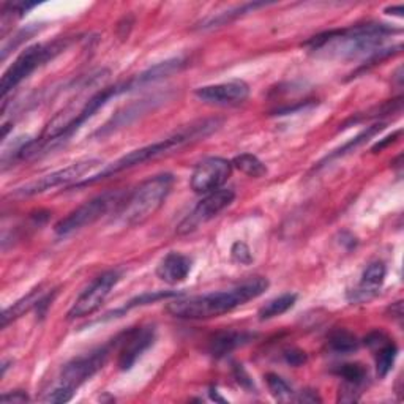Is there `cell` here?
I'll return each mask as SVG.
<instances>
[{
  "label": "cell",
  "mask_w": 404,
  "mask_h": 404,
  "mask_svg": "<svg viewBox=\"0 0 404 404\" xmlns=\"http://www.w3.org/2000/svg\"><path fill=\"white\" fill-rule=\"evenodd\" d=\"M0 401L5 403V404H11V403H25L29 401V395L22 392V390H16V392H10V393H5L2 395V398Z\"/></svg>",
  "instance_id": "34"
},
{
  "label": "cell",
  "mask_w": 404,
  "mask_h": 404,
  "mask_svg": "<svg viewBox=\"0 0 404 404\" xmlns=\"http://www.w3.org/2000/svg\"><path fill=\"white\" fill-rule=\"evenodd\" d=\"M360 389L358 386H354V384L349 382H343V386L339 387V393H338V401L341 403H354L358 398H360Z\"/></svg>",
  "instance_id": "29"
},
{
  "label": "cell",
  "mask_w": 404,
  "mask_h": 404,
  "mask_svg": "<svg viewBox=\"0 0 404 404\" xmlns=\"http://www.w3.org/2000/svg\"><path fill=\"white\" fill-rule=\"evenodd\" d=\"M358 346H360V341L349 330L338 329L332 332L329 337V348L337 354H352L358 349Z\"/></svg>",
  "instance_id": "21"
},
{
  "label": "cell",
  "mask_w": 404,
  "mask_h": 404,
  "mask_svg": "<svg viewBox=\"0 0 404 404\" xmlns=\"http://www.w3.org/2000/svg\"><path fill=\"white\" fill-rule=\"evenodd\" d=\"M386 273H387V268L384 262L381 261L371 262V264L365 268L360 283H358L356 289H352L348 294L349 302L365 304V302H370V300H373L381 291L384 280H386Z\"/></svg>",
  "instance_id": "14"
},
{
  "label": "cell",
  "mask_w": 404,
  "mask_h": 404,
  "mask_svg": "<svg viewBox=\"0 0 404 404\" xmlns=\"http://www.w3.org/2000/svg\"><path fill=\"white\" fill-rule=\"evenodd\" d=\"M396 356H398V348H396L393 339H389L387 343H384L379 348L374 349L377 376L386 377L390 371H392Z\"/></svg>",
  "instance_id": "19"
},
{
  "label": "cell",
  "mask_w": 404,
  "mask_h": 404,
  "mask_svg": "<svg viewBox=\"0 0 404 404\" xmlns=\"http://www.w3.org/2000/svg\"><path fill=\"white\" fill-rule=\"evenodd\" d=\"M117 341L120 348L119 368L122 371H128L155 341V329L153 327H136V329H131L120 335Z\"/></svg>",
  "instance_id": "12"
},
{
  "label": "cell",
  "mask_w": 404,
  "mask_h": 404,
  "mask_svg": "<svg viewBox=\"0 0 404 404\" xmlns=\"http://www.w3.org/2000/svg\"><path fill=\"white\" fill-rule=\"evenodd\" d=\"M41 296H43V292L40 289H35V291H32L29 296H25L21 300H18V302L13 306L6 308L2 314V327H6L11 322V320L18 319L19 316H22L25 311H29L30 308L37 306L38 300L41 299Z\"/></svg>",
  "instance_id": "22"
},
{
  "label": "cell",
  "mask_w": 404,
  "mask_h": 404,
  "mask_svg": "<svg viewBox=\"0 0 404 404\" xmlns=\"http://www.w3.org/2000/svg\"><path fill=\"white\" fill-rule=\"evenodd\" d=\"M230 254H233V259L235 262H239V264H252L253 261V256L252 252H249V248L247 243L243 242H235L233 245V249H230Z\"/></svg>",
  "instance_id": "28"
},
{
  "label": "cell",
  "mask_w": 404,
  "mask_h": 404,
  "mask_svg": "<svg viewBox=\"0 0 404 404\" xmlns=\"http://www.w3.org/2000/svg\"><path fill=\"white\" fill-rule=\"evenodd\" d=\"M172 183H174V177L171 174H159L141 183L120 205L119 215L122 221L130 226H136L149 220L162 209L166 197L171 193Z\"/></svg>",
  "instance_id": "4"
},
{
  "label": "cell",
  "mask_w": 404,
  "mask_h": 404,
  "mask_svg": "<svg viewBox=\"0 0 404 404\" xmlns=\"http://www.w3.org/2000/svg\"><path fill=\"white\" fill-rule=\"evenodd\" d=\"M101 164L100 159H82V162L73 163L67 166V168L59 169L56 172H51V174L44 176L41 178H38L35 182H30L24 187L18 188L15 193L19 196H35V195H41L44 191L54 190L57 187H63V185L78 182L79 178L84 177L87 172L93 171L95 168H98Z\"/></svg>",
  "instance_id": "7"
},
{
  "label": "cell",
  "mask_w": 404,
  "mask_h": 404,
  "mask_svg": "<svg viewBox=\"0 0 404 404\" xmlns=\"http://www.w3.org/2000/svg\"><path fill=\"white\" fill-rule=\"evenodd\" d=\"M267 287H268L267 278L256 277L228 291L177 299L174 302H169L168 306H166V310H168V313L172 314V316L178 319H190V320L211 319L223 316V314L248 304L249 300L258 299L267 291Z\"/></svg>",
  "instance_id": "2"
},
{
  "label": "cell",
  "mask_w": 404,
  "mask_h": 404,
  "mask_svg": "<svg viewBox=\"0 0 404 404\" xmlns=\"http://www.w3.org/2000/svg\"><path fill=\"white\" fill-rule=\"evenodd\" d=\"M209 393H210V396H211V400H215V401H221V403H224V400L221 398V396H220V395H218V393H216V390H214V389H211V390H210V392H209Z\"/></svg>",
  "instance_id": "39"
},
{
  "label": "cell",
  "mask_w": 404,
  "mask_h": 404,
  "mask_svg": "<svg viewBox=\"0 0 404 404\" xmlns=\"http://www.w3.org/2000/svg\"><path fill=\"white\" fill-rule=\"evenodd\" d=\"M297 302V296L296 294H283L277 299H272L271 302H267L264 306L261 308L258 316L261 320H267V319H273L277 316H281L286 311H289L291 308L296 305Z\"/></svg>",
  "instance_id": "20"
},
{
  "label": "cell",
  "mask_w": 404,
  "mask_h": 404,
  "mask_svg": "<svg viewBox=\"0 0 404 404\" xmlns=\"http://www.w3.org/2000/svg\"><path fill=\"white\" fill-rule=\"evenodd\" d=\"M400 134H401V131H400V130H398V131H395L393 134H390V136H387L386 139H382V141H381V143H377V144H376V145H374V147H373V149H371V150H373L374 153H377V150H379V152H381V150H384V149H386V147H387V145H390V144H393V143H395V141H396V139H398V138H400Z\"/></svg>",
  "instance_id": "35"
},
{
  "label": "cell",
  "mask_w": 404,
  "mask_h": 404,
  "mask_svg": "<svg viewBox=\"0 0 404 404\" xmlns=\"http://www.w3.org/2000/svg\"><path fill=\"white\" fill-rule=\"evenodd\" d=\"M221 124L223 122L220 119H205V120L195 122V124L181 128V130L176 131L172 136H168L166 139L158 141V143H153L150 145L141 147V149L138 150L126 153L125 157L119 158L117 162H114L111 166H107V168L103 172H100L98 176L87 178V181L81 182L79 185H89V183L105 181V178L119 174V172L122 171L136 168V166L153 162V159H157V158L171 155V153L183 149L185 145L195 144L197 143V141H204L205 138L210 136L211 133H215L218 128L221 126Z\"/></svg>",
  "instance_id": "3"
},
{
  "label": "cell",
  "mask_w": 404,
  "mask_h": 404,
  "mask_svg": "<svg viewBox=\"0 0 404 404\" xmlns=\"http://www.w3.org/2000/svg\"><path fill=\"white\" fill-rule=\"evenodd\" d=\"M389 339H390V338H389L384 332H381V330H374V332H371L370 335L365 337L363 343H365V346H368L370 349H373V351H374V349L379 348V346H382L384 343H387Z\"/></svg>",
  "instance_id": "31"
},
{
  "label": "cell",
  "mask_w": 404,
  "mask_h": 404,
  "mask_svg": "<svg viewBox=\"0 0 404 404\" xmlns=\"http://www.w3.org/2000/svg\"><path fill=\"white\" fill-rule=\"evenodd\" d=\"M337 373L343 377L344 382L354 384L358 387H362L368 379V371L360 363H344L337 370Z\"/></svg>",
  "instance_id": "25"
},
{
  "label": "cell",
  "mask_w": 404,
  "mask_h": 404,
  "mask_svg": "<svg viewBox=\"0 0 404 404\" xmlns=\"http://www.w3.org/2000/svg\"><path fill=\"white\" fill-rule=\"evenodd\" d=\"M235 200V193L230 188H220L216 191H211L204 200L196 205L190 215H187L177 226L178 235H187L196 230L201 224L210 221L215 218L220 211H223Z\"/></svg>",
  "instance_id": "10"
},
{
  "label": "cell",
  "mask_w": 404,
  "mask_h": 404,
  "mask_svg": "<svg viewBox=\"0 0 404 404\" xmlns=\"http://www.w3.org/2000/svg\"><path fill=\"white\" fill-rule=\"evenodd\" d=\"M299 401H304V403H316V401H320V398H319L316 392H313V390H305V392L300 393Z\"/></svg>",
  "instance_id": "37"
},
{
  "label": "cell",
  "mask_w": 404,
  "mask_h": 404,
  "mask_svg": "<svg viewBox=\"0 0 404 404\" xmlns=\"http://www.w3.org/2000/svg\"><path fill=\"white\" fill-rule=\"evenodd\" d=\"M285 360L287 365H291V367H302L304 363H306L308 360V357L304 351H300V349H296V348H292V349H287L285 351Z\"/></svg>",
  "instance_id": "30"
},
{
  "label": "cell",
  "mask_w": 404,
  "mask_h": 404,
  "mask_svg": "<svg viewBox=\"0 0 404 404\" xmlns=\"http://www.w3.org/2000/svg\"><path fill=\"white\" fill-rule=\"evenodd\" d=\"M72 40L70 38H59V40L48 41V43H38L34 46L27 48L18 56V59L11 63L8 70L4 73L2 82H0V92H2V98L5 100L13 89H16L24 79L43 67L44 63L56 59L57 56L63 53Z\"/></svg>",
  "instance_id": "5"
},
{
  "label": "cell",
  "mask_w": 404,
  "mask_h": 404,
  "mask_svg": "<svg viewBox=\"0 0 404 404\" xmlns=\"http://www.w3.org/2000/svg\"><path fill=\"white\" fill-rule=\"evenodd\" d=\"M256 338L254 333L249 332H237V330H226L215 333L209 341V352L214 357H224L229 352L235 351L237 348L248 344Z\"/></svg>",
  "instance_id": "16"
},
{
  "label": "cell",
  "mask_w": 404,
  "mask_h": 404,
  "mask_svg": "<svg viewBox=\"0 0 404 404\" xmlns=\"http://www.w3.org/2000/svg\"><path fill=\"white\" fill-rule=\"evenodd\" d=\"M73 392H70V390H65L62 387H56L53 392L48 395L46 401L49 403H67L73 398Z\"/></svg>",
  "instance_id": "33"
},
{
  "label": "cell",
  "mask_w": 404,
  "mask_h": 404,
  "mask_svg": "<svg viewBox=\"0 0 404 404\" xmlns=\"http://www.w3.org/2000/svg\"><path fill=\"white\" fill-rule=\"evenodd\" d=\"M177 294L176 292H164V291H157V292H149V294H143V296H139L136 299H133L128 302L122 310L115 311L114 314H119V313H124L126 310H131V308H136V306H143V305H149V304H155L158 300H164V299H171V297H176Z\"/></svg>",
  "instance_id": "27"
},
{
  "label": "cell",
  "mask_w": 404,
  "mask_h": 404,
  "mask_svg": "<svg viewBox=\"0 0 404 404\" xmlns=\"http://www.w3.org/2000/svg\"><path fill=\"white\" fill-rule=\"evenodd\" d=\"M183 67V60L182 59H172V60H166L158 63V65L152 67L149 70H145L144 73L138 74L136 78L130 79L131 82V87L133 89H138L141 86H145V84H150V82H157L163 78H168L172 73L178 72Z\"/></svg>",
  "instance_id": "17"
},
{
  "label": "cell",
  "mask_w": 404,
  "mask_h": 404,
  "mask_svg": "<svg viewBox=\"0 0 404 404\" xmlns=\"http://www.w3.org/2000/svg\"><path fill=\"white\" fill-rule=\"evenodd\" d=\"M234 376H235L237 382L240 384V387H243L245 390H254L253 379L249 377V374L247 373L245 368H243L242 365H239V363L234 365Z\"/></svg>",
  "instance_id": "32"
},
{
  "label": "cell",
  "mask_w": 404,
  "mask_h": 404,
  "mask_svg": "<svg viewBox=\"0 0 404 404\" xmlns=\"http://www.w3.org/2000/svg\"><path fill=\"white\" fill-rule=\"evenodd\" d=\"M267 5H268V4H266V2L243 4V5H240V6H235V8L229 10V11L220 13V15H218V16L205 19V21H204L202 25H201V29H214V27H221V25H228V24H230L233 21H235V19H239V18H242V16L248 15V13H253L254 10L262 8V6H267Z\"/></svg>",
  "instance_id": "18"
},
{
  "label": "cell",
  "mask_w": 404,
  "mask_h": 404,
  "mask_svg": "<svg viewBox=\"0 0 404 404\" xmlns=\"http://www.w3.org/2000/svg\"><path fill=\"white\" fill-rule=\"evenodd\" d=\"M266 382H267V387H268V390H271V393L275 400L289 401L292 398L294 390L281 376L275 374V373H268L266 376Z\"/></svg>",
  "instance_id": "26"
},
{
  "label": "cell",
  "mask_w": 404,
  "mask_h": 404,
  "mask_svg": "<svg viewBox=\"0 0 404 404\" xmlns=\"http://www.w3.org/2000/svg\"><path fill=\"white\" fill-rule=\"evenodd\" d=\"M386 11L389 13V15H396V16H401V13H404L401 5H398V6H392V8H387Z\"/></svg>",
  "instance_id": "38"
},
{
  "label": "cell",
  "mask_w": 404,
  "mask_h": 404,
  "mask_svg": "<svg viewBox=\"0 0 404 404\" xmlns=\"http://www.w3.org/2000/svg\"><path fill=\"white\" fill-rule=\"evenodd\" d=\"M125 197L124 191H106V193L93 197V200L79 205L78 209L70 211L65 218H62L56 224V233L59 235H68L74 230L91 226V224L105 216L109 210H112L114 207L120 209Z\"/></svg>",
  "instance_id": "6"
},
{
  "label": "cell",
  "mask_w": 404,
  "mask_h": 404,
  "mask_svg": "<svg viewBox=\"0 0 404 404\" xmlns=\"http://www.w3.org/2000/svg\"><path fill=\"white\" fill-rule=\"evenodd\" d=\"M389 313L392 314L390 318H393V319H398L401 320L403 319V302L400 300V302H395L389 306Z\"/></svg>",
  "instance_id": "36"
},
{
  "label": "cell",
  "mask_w": 404,
  "mask_h": 404,
  "mask_svg": "<svg viewBox=\"0 0 404 404\" xmlns=\"http://www.w3.org/2000/svg\"><path fill=\"white\" fill-rule=\"evenodd\" d=\"M119 280L120 275L117 271H109L101 273L100 277L95 278L92 281V285L89 286L78 299H76V302L68 311V319L87 318L95 311H98L101 305L105 304V300L107 299L109 294H111V291L115 287V285L119 283Z\"/></svg>",
  "instance_id": "9"
},
{
  "label": "cell",
  "mask_w": 404,
  "mask_h": 404,
  "mask_svg": "<svg viewBox=\"0 0 404 404\" xmlns=\"http://www.w3.org/2000/svg\"><path fill=\"white\" fill-rule=\"evenodd\" d=\"M400 29L390 27L387 24H362L352 25L349 29L332 30L313 37L305 46L314 54H324L330 59H358V57H373L379 53L386 38L400 34Z\"/></svg>",
  "instance_id": "1"
},
{
  "label": "cell",
  "mask_w": 404,
  "mask_h": 404,
  "mask_svg": "<svg viewBox=\"0 0 404 404\" xmlns=\"http://www.w3.org/2000/svg\"><path fill=\"white\" fill-rule=\"evenodd\" d=\"M195 95L207 105L215 106H234L240 105L249 97V86L245 81H229L221 84L204 86L196 89Z\"/></svg>",
  "instance_id": "13"
},
{
  "label": "cell",
  "mask_w": 404,
  "mask_h": 404,
  "mask_svg": "<svg viewBox=\"0 0 404 404\" xmlns=\"http://www.w3.org/2000/svg\"><path fill=\"white\" fill-rule=\"evenodd\" d=\"M109 356V348H100L97 351L91 352V354L81 356L73 358L72 362H68L65 367L62 368V373L59 377V386L70 392H76L82 384L87 382L92 376H95L103 368V365L106 363Z\"/></svg>",
  "instance_id": "8"
},
{
  "label": "cell",
  "mask_w": 404,
  "mask_h": 404,
  "mask_svg": "<svg viewBox=\"0 0 404 404\" xmlns=\"http://www.w3.org/2000/svg\"><path fill=\"white\" fill-rule=\"evenodd\" d=\"M230 163H233V168H237L249 177L258 178L267 174L266 164L262 163L258 157L252 155V153H242V155L235 157Z\"/></svg>",
  "instance_id": "24"
},
{
  "label": "cell",
  "mask_w": 404,
  "mask_h": 404,
  "mask_svg": "<svg viewBox=\"0 0 404 404\" xmlns=\"http://www.w3.org/2000/svg\"><path fill=\"white\" fill-rule=\"evenodd\" d=\"M193 262L188 256L172 252L166 254L157 267L158 278L168 285H178L188 278Z\"/></svg>",
  "instance_id": "15"
},
{
  "label": "cell",
  "mask_w": 404,
  "mask_h": 404,
  "mask_svg": "<svg viewBox=\"0 0 404 404\" xmlns=\"http://www.w3.org/2000/svg\"><path fill=\"white\" fill-rule=\"evenodd\" d=\"M384 124H376V125H373V126H368L367 130L365 131H362L360 134H358V136H356L354 139L352 141H349V143H346L343 147H339L338 150H335L332 153V155H329L327 157L324 162H320L319 164H324L325 162H330V159H333V158H338V157H343V155H346V153H349V152H354L357 147H360L362 144H365L367 143V141H370L371 138H374L377 133H381L382 130H384Z\"/></svg>",
  "instance_id": "23"
},
{
  "label": "cell",
  "mask_w": 404,
  "mask_h": 404,
  "mask_svg": "<svg viewBox=\"0 0 404 404\" xmlns=\"http://www.w3.org/2000/svg\"><path fill=\"white\" fill-rule=\"evenodd\" d=\"M233 172V163L220 157L205 158L191 174V190L197 195H209L220 190Z\"/></svg>",
  "instance_id": "11"
}]
</instances>
